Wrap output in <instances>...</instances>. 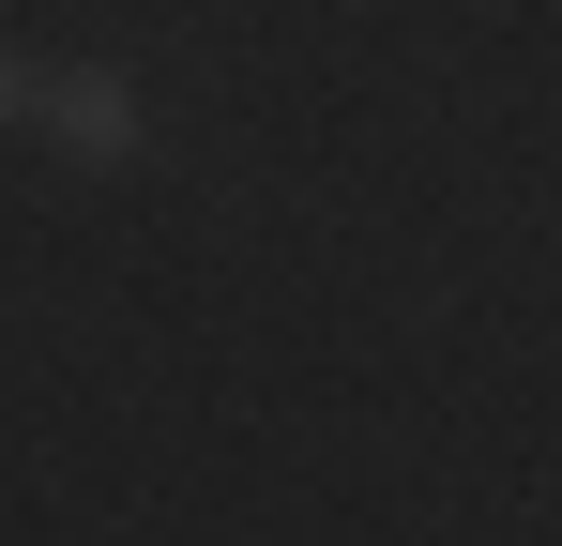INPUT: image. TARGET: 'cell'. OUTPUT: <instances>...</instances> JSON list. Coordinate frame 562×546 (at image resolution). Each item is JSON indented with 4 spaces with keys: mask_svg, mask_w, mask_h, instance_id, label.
Returning a JSON list of instances; mask_svg holds the SVG:
<instances>
[{
    "mask_svg": "<svg viewBox=\"0 0 562 546\" xmlns=\"http://www.w3.org/2000/svg\"><path fill=\"white\" fill-rule=\"evenodd\" d=\"M31 91H46V77H31V61H15V46H0V122H15V106H31Z\"/></svg>",
    "mask_w": 562,
    "mask_h": 546,
    "instance_id": "7a4b0ae2",
    "label": "cell"
},
{
    "mask_svg": "<svg viewBox=\"0 0 562 546\" xmlns=\"http://www.w3.org/2000/svg\"><path fill=\"white\" fill-rule=\"evenodd\" d=\"M31 106H46V137H61L77 168H122V152H137V91L106 77V61H77V77H46Z\"/></svg>",
    "mask_w": 562,
    "mask_h": 546,
    "instance_id": "6da1fadb",
    "label": "cell"
}]
</instances>
